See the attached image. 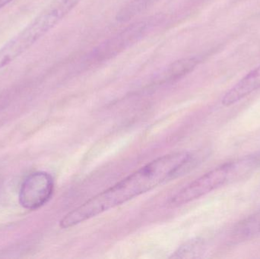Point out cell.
<instances>
[{
	"label": "cell",
	"instance_id": "cell-1",
	"mask_svg": "<svg viewBox=\"0 0 260 259\" xmlns=\"http://www.w3.org/2000/svg\"><path fill=\"white\" fill-rule=\"evenodd\" d=\"M195 161V156L188 152L160 157L69 212L59 222V227L62 229L73 228L123 205L186 173Z\"/></svg>",
	"mask_w": 260,
	"mask_h": 259
},
{
	"label": "cell",
	"instance_id": "cell-2",
	"mask_svg": "<svg viewBox=\"0 0 260 259\" xmlns=\"http://www.w3.org/2000/svg\"><path fill=\"white\" fill-rule=\"evenodd\" d=\"M259 166L260 159L256 156H247L226 163L186 186L171 198L169 205L178 207L185 205L223 186L245 179Z\"/></svg>",
	"mask_w": 260,
	"mask_h": 259
},
{
	"label": "cell",
	"instance_id": "cell-3",
	"mask_svg": "<svg viewBox=\"0 0 260 259\" xmlns=\"http://www.w3.org/2000/svg\"><path fill=\"white\" fill-rule=\"evenodd\" d=\"M159 19L160 18H148L132 24L123 31L99 46L93 52L91 58L98 61L104 60L118 54L120 51L125 50L132 44L137 42L145 36L154 25L157 24Z\"/></svg>",
	"mask_w": 260,
	"mask_h": 259
},
{
	"label": "cell",
	"instance_id": "cell-4",
	"mask_svg": "<svg viewBox=\"0 0 260 259\" xmlns=\"http://www.w3.org/2000/svg\"><path fill=\"white\" fill-rule=\"evenodd\" d=\"M53 177L46 172H36L29 175L21 187L19 202L23 208L35 210L45 205L53 195Z\"/></svg>",
	"mask_w": 260,
	"mask_h": 259
},
{
	"label": "cell",
	"instance_id": "cell-5",
	"mask_svg": "<svg viewBox=\"0 0 260 259\" xmlns=\"http://www.w3.org/2000/svg\"><path fill=\"white\" fill-rule=\"evenodd\" d=\"M260 88V65L246 75L223 97L221 103L229 106L238 103Z\"/></svg>",
	"mask_w": 260,
	"mask_h": 259
},
{
	"label": "cell",
	"instance_id": "cell-6",
	"mask_svg": "<svg viewBox=\"0 0 260 259\" xmlns=\"http://www.w3.org/2000/svg\"><path fill=\"white\" fill-rule=\"evenodd\" d=\"M159 1L160 0H131L117 12V21L120 23L127 22Z\"/></svg>",
	"mask_w": 260,
	"mask_h": 259
},
{
	"label": "cell",
	"instance_id": "cell-7",
	"mask_svg": "<svg viewBox=\"0 0 260 259\" xmlns=\"http://www.w3.org/2000/svg\"><path fill=\"white\" fill-rule=\"evenodd\" d=\"M260 234V211L240 222L234 231L238 239L246 240Z\"/></svg>",
	"mask_w": 260,
	"mask_h": 259
},
{
	"label": "cell",
	"instance_id": "cell-8",
	"mask_svg": "<svg viewBox=\"0 0 260 259\" xmlns=\"http://www.w3.org/2000/svg\"><path fill=\"white\" fill-rule=\"evenodd\" d=\"M200 62L197 57L186 58L174 62L168 69V77L170 79H178L192 71Z\"/></svg>",
	"mask_w": 260,
	"mask_h": 259
},
{
	"label": "cell",
	"instance_id": "cell-9",
	"mask_svg": "<svg viewBox=\"0 0 260 259\" xmlns=\"http://www.w3.org/2000/svg\"><path fill=\"white\" fill-rule=\"evenodd\" d=\"M12 1H13V0H0V9L4 7L5 6H6V5L9 4V3H10Z\"/></svg>",
	"mask_w": 260,
	"mask_h": 259
}]
</instances>
